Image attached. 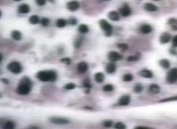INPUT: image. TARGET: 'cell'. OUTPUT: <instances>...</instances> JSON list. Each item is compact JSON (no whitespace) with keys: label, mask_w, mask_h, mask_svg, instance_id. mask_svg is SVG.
I'll return each mask as SVG.
<instances>
[{"label":"cell","mask_w":177,"mask_h":129,"mask_svg":"<svg viewBox=\"0 0 177 129\" xmlns=\"http://www.w3.org/2000/svg\"><path fill=\"white\" fill-rule=\"evenodd\" d=\"M32 82L30 78L24 76L19 81V85L17 88V93L19 95H28L31 90Z\"/></svg>","instance_id":"cell-1"},{"label":"cell","mask_w":177,"mask_h":129,"mask_svg":"<svg viewBox=\"0 0 177 129\" xmlns=\"http://www.w3.org/2000/svg\"><path fill=\"white\" fill-rule=\"evenodd\" d=\"M37 78L44 82L55 81L57 79V74L53 70L40 71L37 74Z\"/></svg>","instance_id":"cell-2"},{"label":"cell","mask_w":177,"mask_h":129,"mask_svg":"<svg viewBox=\"0 0 177 129\" xmlns=\"http://www.w3.org/2000/svg\"><path fill=\"white\" fill-rule=\"evenodd\" d=\"M99 25L100 28L104 32L105 35L107 37H109L112 34V26L105 19H100L99 21Z\"/></svg>","instance_id":"cell-3"},{"label":"cell","mask_w":177,"mask_h":129,"mask_svg":"<svg viewBox=\"0 0 177 129\" xmlns=\"http://www.w3.org/2000/svg\"><path fill=\"white\" fill-rule=\"evenodd\" d=\"M7 68L11 72L16 74H20L22 72V69H23L21 64L17 61H13L9 63L8 66H7Z\"/></svg>","instance_id":"cell-4"},{"label":"cell","mask_w":177,"mask_h":129,"mask_svg":"<svg viewBox=\"0 0 177 129\" xmlns=\"http://www.w3.org/2000/svg\"><path fill=\"white\" fill-rule=\"evenodd\" d=\"M166 80L169 84L174 83L177 81V68H174L171 69L167 74Z\"/></svg>","instance_id":"cell-5"},{"label":"cell","mask_w":177,"mask_h":129,"mask_svg":"<svg viewBox=\"0 0 177 129\" xmlns=\"http://www.w3.org/2000/svg\"><path fill=\"white\" fill-rule=\"evenodd\" d=\"M49 120L50 121V122L57 124V125H66V124H68L70 122L69 120H67L66 118L55 117V116H53V117L50 118Z\"/></svg>","instance_id":"cell-6"},{"label":"cell","mask_w":177,"mask_h":129,"mask_svg":"<svg viewBox=\"0 0 177 129\" xmlns=\"http://www.w3.org/2000/svg\"><path fill=\"white\" fill-rule=\"evenodd\" d=\"M108 58L110 61L112 62H115L117 61H119L120 59H122V56L121 54L118 53L117 52L115 51H111L110 52L109 54L108 55Z\"/></svg>","instance_id":"cell-7"},{"label":"cell","mask_w":177,"mask_h":129,"mask_svg":"<svg viewBox=\"0 0 177 129\" xmlns=\"http://www.w3.org/2000/svg\"><path fill=\"white\" fill-rule=\"evenodd\" d=\"M119 12L122 16L127 17L131 14V10L128 5L125 3L124 4L123 7L119 9Z\"/></svg>","instance_id":"cell-8"},{"label":"cell","mask_w":177,"mask_h":129,"mask_svg":"<svg viewBox=\"0 0 177 129\" xmlns=\"http://www.w3.org/2000/svg\"><path fill=\"white\" fill-rule=\"evenodd\" d=\"M67 9L69 10L71 12H75L79 9L80 5L79 3V2L77 1H72L68 2L66 5Z\"/></svg>","instance_id":"cell-9"},{"label":"cell","mask_w":177,"mask_h":129,"mask_svg":"<svg viewBox=\"0 0 177 129\" xmlns=\"http://www.w3.org/2000/svg\"><path fill=\"white\" fill-rule=\"evenodd\" d=\"M131 100V97L129 95H124L119 99V106H127L128 105Z\"/></svg>","instance_id":"cell-10"},{"label":"cell","mask_w":177,"mask_h":129,"mask_svg":"<svg viewBox=\"0 0 177 129\" xmlns=\"http://www.w3.org/2000/svg\"><path fill=\"white\" fill-rule=\"evenodd\" d=\"M171 39V36L168 32H164L160 36V42L162 44H166L170 41Z\"/></svg>","instance_id":"cell-11"},{"label":"cell","mask_w":177,"mask_h":129,"mask_svg":"<svg viewBox=\"0 0 177 129\" xmlns=\"http://www.w3.org/2000/svg\"><path fill=\"white\" fill-rule=\"evenodd\" d=\"M138 74L140 76L145 78H152L153 77L152 72L149 70H147V69H143V70L139 71Z\"/></svg>","instance_id":"cell-12"},{"label":"cell","mask_w":177,"mask_h":129,"mask_svg":"<svg viewBox=\"0 0 177 129\" xmlns=\"http://www.w3.org/2000/svg\"><path fill=\"white\" fill-rule=\"evenodd\" d=\"M18 11L20 14H27L30 12V7L26 4H21L18 7Z\"/></svg>","instance_id":"cell-13"},{"label":"cell","mask_w":177,"mask_h":129,"mask_svg":"<svg viewBox=\"0 0 177 129\" xmlns=\"http://www.w3.org/2000/svg\"><path fill=\"white\" fill-rule=\"evenodd\" d=\"M108 18L111 19V20L114 21H117L120 19L119 14L116 11H111L108 14Z\"/></svg>","instance_id":"cell-14"},{"label":"cell","mask_w":177,"mask_h":129,"mask_svg":"<svg viewBox=\"0 0 177 129\" xmlns=\"http://www.w3.org/2000/svg\"><path fill=\"white\" fill-rule=\"evenodd\" d=\"M106 70L108 74H113L116 70V64L114 63V62L111 61L110 63H108L106 67Z\"/></svg>","instance_id":"cell-15"},{"label":"cell","mask_w":177,"mask_h":129,"mask_svg":"<svg viewBox=\"0 0 177 129\" xmlns=\"http://www.w3.org/2000/svg\"><path fill=\"white\" fill-rule=\"evenodd\" d=\"M88 64L85 61H81L77 65V70L80 73H84L88 70Z\"/></svg>","instance_id":"cell-16"},{"label":"cell","mask_w":177,"mask_h":129,"mask_svg":"<svg viewBox=\"0 0 177 129\" xmlns=\"http://www.w3.org/2000/svg\"><path fill=\"white\" fill-rule=\"evenodd\" d=\"M144 8L146 11L148 12H155L158 10V7L155 5L151 3H147L144 4Z\"/></svg>","instance_id":"cell-17"},{"label":"cell","mask_w":177,"mask_h":129,"mask_svg":"<svg viewBox=\"0 0 177 129\" xmlns=\"http://www.w3.org/2000/svg\"><path fill=\"white\" fill-rule=\"evenodd\" d=\"M149 92L153 94H157L160 92V87L157 84H152L149 86Z\"/></svg>","instance_id":"cell-18"},{"label":"cell","mask_w":177,"mask_h":129,"mask_svg":"<svg viewBox=\"0 0 177 129\" xmlns=\"http://www.w3.org/2000/svg\"><path fill=\"white\" fill-rule=\"evenodd\" d=\"M140 30H141V32L142 33L147 34L151 33V32L153 31V28H152V27L151 25H149L146 24L143 25L141 27Z\"/></svg>","instance_id":"cell-19"},{"label":"cell","mask_w":177,"mask_h":129,"mask_svg":"<svg viewBox=\"0 0 177 129\" xmlns=\"http://www.w3.org/2000/svg\"><path fill=\"white\" fill-rule=\"evenodd\" d=\"M11 36H12V38H13L14 40H16V41H20L22 38V35H21V32L18 31H12Z\"/></svg>","instance_id":"cell-20"},{"label":"cell","mask_w":177,"mask_h":129,"mask_svg":"<svg viewBox=\"0 0 177 129\" xmlns=\"http://www.w3.org/2000/svg\"><path fill=\"white\" fill-rule=\"evenodd\" d=\"M168 24L170 25L173 31H177V19L175 18H171L168 20Z\"/></svg>","instance_id":"cell-21"},{"label":"cell","mask_w":177,"mask_h":129,"mask_svg":"<svg viewBox=\"0 0 177 129\" xmlns=\"http://www.w3.org/2000/svg\"><path fill=\"white\" fill-rule=\"evenodd\" d=\"M159 64L160 65L162 68H169V67H170V62H169L168 59H162V60H160L159 61Z\"/></svg>","instance_id":"cell-22"},{"label":"cell","mask_w":177,"mask_h":129,"mask_svg":"<svg viewBox=\"0 0 177 129\" xmlns=\"http://www.w3.org/2000/svg\"><path fill=\"white\" fill-rule=\"evenodd\" d=\"M95 79L97 83H102L104 80V75L102 72H97L95 75Z\"/></svg>","instance_id":"cell-23"},{"label":"cell","mask_w":177,"mask_h":129,"mask_svg":"<svg viewBox=\"0 0 177 129\" xmlns=\"http://www.w3.org/2000/svg\"><path fill=\"white\" fill-rule=\"evenodd\" d=\"M67 24V21L65 19H59L56 21V25L58 28H64Z\"/></svg>","instance_id":"cell-24"},{"label":"cell","mask_w":177,"mask_h":129,"mask_svg":"<svg viewBox=\"0 0 177 129\" xmlns=\"http://www.w3.org/2000/svg\"><path fill=\"white\" fill-rule=\"evenodd\" d=\"M29 22H30V23L32 25L38 24L39 22V18L37 15H32L29 18Z\"/></svg>","instance_id":"cell-25"},{"label":"cell","mask_w":177,"mask_h":129,"mask_svg":"<svg viewBox=\"0 0 177 129\" xmlns=\"http://www.w3.org/2000/svg\"><path fill=\"white\" fill-rule=\"evenodd\" d=\"M78 30H79V32L80 33H81V34H86V33H87L88 31H89L88 27L87 25H84V24L81 25L79 27Z\"/></svg>","instance_id":"cell-26"},{"label":"cell","mask_w":177,"mask_h":129,"mask_svg":"<svg viewBox=\"0 0 177 129\" xmlns=\"http://www.w3.org/2000/svg\"><path fill=\"white\" fill-rule=\"evenodd\" d=\"M3 128L5 129H13L15 128V124L12 121H8L4 124Z\"/></svg>","instance_id":"cell-27"},{"label":"cell","mask_w":177,"mask_h":129,"mask_svg":"<svg viewBox=\"0 0 177 129\" xmlns=\"http://www.w3.org/2000/svg\"><path fill=\"white\" fill-rule=\"evenodd\" d=\"M141 58V54H137L135 56H130L129 57H127V61H138L139 59Z\"/></svg>","instance_id":"cell-28"},{"label":"cell","mask_w":177,"mask_h":129,"mask_svg":"<svg viewBox=\"0 0 177 129\" xmlns=\"http://www.w3.org/2000/svg\"><path fill=\"white\" fill-rule=\"evenodd\" d=\"M142 89H143V87H142V86L141 85V84L137 83L134 86L133 91L135 93H137V94L141 93L142 91Z\"/></svg>","instance_id":"cell-29"},{"label":"cell","mask_w":177,"mask_h":129,"mask_svg":"<svg viewBox=\"0 0 177 129\" xmlns=\"http://www.w3.org/2000/svg\"><path fill=\"white\" fill-rule=\"evenodd\" d=\"M133 79V77L131 74H126L124 75L122 79H123L124 81H126V82H129V81H131Z\"/></svg>","instance_id":"cell-30"},{"label":"cell","mask_w":177,"mask_h":129,"mask_svg":"<svg viewBox=\"0 0 177 129\" xmlns=\"http://www.w3.org/2000/svg\"><path fill=\"white\" fill-rule=\"evenodd\" d=\"M177 101V96L170 97V98H165V99H164V100L160 101L159 103H165V102H169V101Z\"/></svg>","instance_id":"cell-31"},{"label":"cell","mask_w":177,"mask_h":129,"mask_svg":"<svg viewBox=\"0 0 177 129\" xmlns=\"http://www.w3.org/2000/svg\"><path fill=\"white\" fill-rule=\"evenodd\" d=\"M117 47L119 48L122 52H125L128 49V46L126 43H119L117 45Z\"/></svg>","instance_id":"cell-32"},{"label":"cell","mask_w":177,"mask_h":129,"mask_svg":"<svg viewBox=\"0 0 177 129\" xmlns=\"http://www.w3.org/2000/svg\"><path fill=\"white\" fill-rule=\"evenodd\" d=\"M82 41H83V38H79L77 39H76V40L74 42V47L75 48H79L81 44H82Z\"/></svg>","instance_id":"cell-33"},{"label":"cell","mask_w":177,"mask_h":129,"mask_svg":"<svg viewBox=\"0 0 177 129\" xmlns=\"http://www.w3.org/2000/svg\"><path fill=\"white\" fill-rule=\"evenodd\" d=\"M114 86H113V85H110V84H108V85H106L103 86V90H104V92L113 91L114 90Z\"/></svg>","instance_id":"cell-34"},{"label":"cell","mask_w":177,"mask_h":129,"mask_svg":"<svg viewBox=\"0 0 177 129\" xmlns=\"http://www.w3.org/2000/svg\"><path fill=\"white\" fill-rule=\"evenodd\" d=\"M75 88V85L74 83H72L66 84V85L65 86V88L66 89V90H73V89H74Z\"/></svg>","instance_id":"cell-35"},{"label":"cell","mask_w":177,"mask_h":129,"mask_svg":"<svg viewBox=\"0 0 177 129\" xmlns=\"http://www.w3.org/2000/svg\"><path fill=\"white\" fill-rule=\"evenodd\" d=\"M115 128L117 129H124L126 128V125L121 122H118L115 125Z\"/></svg>","instance_id":"cell-36"},{"label":"cell","mask_w":177,"mask_h":129,"mask_svg":"<svg viewBox=\"0 0 177 129\" xmlns=\"http://www.w3.org/2000/svg\"><path fill=\"white\" fill-rule=\"evenodd\" d=\"M49 23H50V20L46 18H44L41 20V24L42 25L43 27H47Z\"/></svg>","instance_id":"cell-37"},{"label":"cell","mask_w":177,"mask_h":129,"mask_svg":"<svg viewBox=\"0 0 177 129\" xmlns=\"http://www.w3.org/2000/svg\"><path fill=\"white\" fill-rule=\"evenodd\" d=\"M112 124H113V122L112 121L106 120V121H104V123H103V125H104V127L109 128V127H111V126H112Z\"/></svg>","instance_id":"cell-38"},{"label":"cell","mask_w":177,"mask_h":129,"mask_svg":"<svg viewBox=\"0 0 177 129\" xmlns=\"http://www.w3.org/2000/svg\"><path fill=\"white\" fill-rule=\"evenodd\" d=\"M61 62H62L63 63H65L67 65H69L71 63V59L68 58H63L61 59Z\"/></svg>","instance_id":"cell-39"},{"label":"cell","mask_w":177,"mask_h":129,"mask_svg":"<svg viewBox=\"0 0 177 129\" xmlns=\"http://www.w3.org/2000/svg\"><path fill=\"white\" fill-rule=\"evenodd\" d=\"M36 2L39 6L45 5L46 4V0H36Z\"/></svg>","instance_id":"cell-40"},{"label":"cell","mask_w":177,"mask_h":129,"mask_svg":"<svg viewBox=\"0 0 177 129\" xmlns=\"http://www.w3.org/2000/svg\"><path fill=\"white\" fill-rule=\"evenodd\" d=\"M68 21H69V23L71 25H77V19H76L75 18H70Z\"/></svg>","instance_id":"cell-41"},{"label":"cell","mask_w":177,"mask_h":129,"mask_svg":"<svg viewBox=\"0 0 177 129\" xmlns=\"http://www.w3.org/2000/svg\"><path fill=\"white\" fill-rule=\"evenodd\" d=\"M83 86L87 89H90L92 88V85H91V84L88 81H86V82L83 83Z\"/></svg>","instance_id":"cell-42"},{"label":"cell","mask_w":177,"mask_h":129,"mask_svg":"<svg viewBox=\"0 0 177 129\" xmlns=\"http://www.w3.org/2000/svg\"><path fill=\"white\" fill-rule=\"evenodd\" d=\"M172 43H173V46L174 47H177V35L174 36L173 38Z\"/></svg>","instance_id":"cell-43"},{"label":"cell","mask_w":177,"mask_h":129,"mask_svg":"<svg viewBox=\"0 0 177 129\" xmlns=\"http://www.w3.org/2000/svg\"><path fill=\"white\" fill-rule=\"evenodd\" d=\"M135 129H151V128L147 127V126H137L135 128Z\"/></svg>","instance_id":"cell-44"},{"label":"cell","mask_w":177,"mask_h":129,"mask_svg":"<svg viewBox=\"0 0 177 129\" xmlns=\"http://www.w3.org/2000/svg\"><path fill=\"white\" fill-rule=\"evenodd\" d=\"M1 81H2V82L4 83L5 84H6V85H8V84L9 83V80H8V79H7L3 78V79H1Z\"/></svg>","instance_id":"cell-45"},{"label":"cell","mask_w":177,"mask_h":129,"mask_svg":"<svg viewBox=\"0 0 177 129\" xmlns=\"http://www.w3.org/2000/svg\"><path fill=\"white\" fill-rule=\"evenodd\" d=\"M84 108H85V109H87V110H93V108L90 107V106H85V107H84Z\"/></svg>","instance_id":"cell-46"},{"label":"cell","mask_w":177,"mask_h":129,"mask_svg":"<svg viewBox=\"0 0 177 129\" xmlns=\"http://www.w3.org/2000/svg\"><path fill=\"white\" fill-rule=\"evenodd\" d=\"M98 1V2H104V1H110V0H97Z\"/></svg>","instance_id":"cell-47"},{"label":"cell","mask_w":177,"mask_h":129,"mask_svg":"<svg viewBox=\"0 0 177 129\" xmlns=\"http://www.w3.org/2000/svg\"><path fill=\"white\" fill-rule=\"evenodd\" d=\"M28 128H39V127H36V126H32V127H28Z\"/></svg>","instance_id":"cell-48"},{"label":"cell","mask_w":177,"mask_h":129,"mask_svg":"<svg viewBox=\"0 0 177 129\" xmlns=\"http://www.w3.org/2000/svg\"><path fill=\"white\" fill-rule=\"evenodd\" d=\"M14 1H21V0H14Z\"/></svg>","instance_id":"cell-49"}]
</instances>
